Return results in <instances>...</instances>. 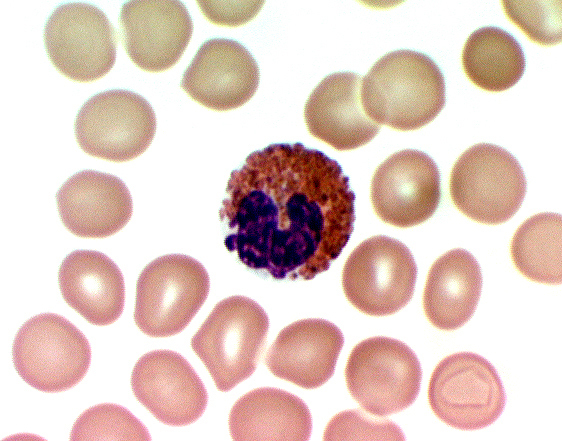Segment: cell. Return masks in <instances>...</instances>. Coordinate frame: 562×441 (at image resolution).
Here are the masks:
<instances>
[{"instance_id": "obj_1", "label": "cell", "mask_w": 562, "mask_h": 441, "mask_svg": "<svg viewBox=\"0 0 562 441\" xmlns=\"http://www.w3.org/2000/svg\"><path fill=\"white\" fill-rule=\"evenodd\" d=\"M354 201L337 161L300 143L269 145L231 173L220 210L225 247L274 279H313L346 246Z\"/></svg>"}, {"instance_id": "obj_2", "label": "cell", "mask_w": 562, "mask_h": 441, "mask_svg": "<svg viewBox=\"0 0 562 441\" xmlns=\"http://www.w3.org/2000/svg\"><path fill=\"white\" fill-rule=\"evenodd\" d=\"M366 115L379 125L399 131L430 123L445 105V82L427 55L396 50L382 56L361 80Z\"/></svg>"}, {"instance_id": "obj_3", "label": "cell", "mask_w": 562, "mask_h": 441, "mask_svg": "<svg viewBox=\"0 0 562 441\" xmlns=\"http://www.w3.org/2000/svg\"><path fill=\"white\" fill-rule=\"evenodd\" d=\"M268 328L266 312L248 297L231 296L213 308L191 347L219 391H230L254 373Z\"/></svg>"}, {"instance_id": "obj_4", "label": "cell", "mask_w": 562, "mask_h": 441, "mask_svg": "<svg viewBox=\"0 0 562 441\" xmlns=\"http://www.w3.org/2000/svg\"><path fill=\"white\" fill-rule=\"evenodd\" d=\"M209 275L196 259L183 254L156 258L140 273L134 321L150 337L180 333L204 304Z\"/></svg>"}, {"instance_id": "obj_5", "label": "cell", "mask_w": 562, "mask_h": 441, "mask_svg": "<svg viewBox=\"0 0 562 441\" xmlns=\"http://www.w3.org/2000/svg\"><path fill=\"white\" fill-rule=\"evenodd\" d=\"M449 187L452 202L461 213L476 222L497 225L519 210L526 194V178L510 152L479 143L455 162Z\"/></svg>"}, {"instance_id": "obj_6", "label": "cell", "mask_w": 562, "mask_h": 441, "mask_svg": "<svg viewBox=\"0 0 562 441\" xmlns=\"http://www.w3.org/2000/svg\"><path fill=\"white\" fill-rule=\"evenodd\" d=\"M12 359L19 376L42 392H62L78 384L91 362L84 334L64 317L43 313L17 332Z\"/></svg>"}, {"instance_id": "obj_7", "label": "cell", "mask_w": 562, "mask_h": 441, "mask_svg": "<svg viewBox=\"0 0 562 441\" xmlns=\"http://www.w3.org/2000/svg\"><path fill=\"white\" fill-rule=\"evenodd\" d=\"M422 371L403 342L383 336L358 343L345 368L347 388L368 414L385 417L409 407L420 390Z\"/></svg>"}, {"instance_id": "obj_8", "label": "cell", "mask_w": 562, "mask_h": 441, "mask_svg": "<svg viewBox=\"0 0 562 441\" xmlns=\"http://www.w3.org/2000/svg\"><path fill=\"white\" fill-rule=\"evenodd\" d=\"M417 266L400 241L378 235L361 242L347 258L342 287L347 300L369 316L392 315L411 300Z\"/></svg>"}, {"instance_id": "obj_9", "label": "cell", "mask_w": 562, "mask_h": 441, "mask_svg": "<svg viewBox=\"0 0 562 441\" xmlns=\"http://www.w3.org/2000/svg\"><path fill=\"white\" fill-rule=\"evenodd\" d=\"M433 413L461 430L482 429L501 415L506 395L499 375L485 358L459 352L434 369L428 388Z\"/></svg>"}, {"instance_id": "obj_10", "label": "cell", "mask_w": 562, "mask_h": 441, "mask_svg": "<svg viewBox=\"0 0 562 441\" xmlns=\"http://www.w3.org/2000/svg\"><path fill=\"white\" fill-rule=\"evenodd\" d=\"M156 131L152 106L141 95L114 89L87 100L75 120L81 149L100 159L125 162L141 155Z\"/></svg>"}, {"instance_id": "obj_11", "label": "cell", "mask_w": 562, "mask_h": 441, "mask_svg": "<svg viewBox=\"0 0 562 441\" xmlns=\"http://www.w3.org/2000/svg\"><path fill=\"white\" fill-rule=\"evenodd\" d=\"M43 36L50 61L71 80L95 81L115 63V28L94 5L84 2L60 5L47 20Z\"/></svg>"}, {"instance_id": "obj_12", "label": "cell", "mask_w": 562, "mask_h": 441, "mask_svg": "<svg viewBox=\"0 0 562 441\" xmlns=\"http://www.w3.org/2000/svg\"><path fill=\"white\" fill-rule=\"evenodd\" d=\"M370 189L373 209L383 222L399 228L416 226L440 203L439 169L426 153L404 149L378 166Z\"/></svg>"}, {"instance_id": "obj_13", "label": "cell", "mask_w": 562, "mask_h": 441, "mask_svg": "<svg viewBox=\"0 0 562 441\" xmlns=\"http://www.w3.org/2000/svg\"><path fill=\"white\" fill-rule=\"evenodd\" d=\"M122 42L131 61L148 72L174 66L192 36L193 23L177 0H131L119 16Z\"/></svg>"}, {"instance_id": "obj_14", "label": "cell", "mask_w": 562, "mask_h": 441, "mask_svg": "<svg viewBox=\"0 0 562 441\" xmlns=\"http://www.w3.org/2000/svg\"><path fill=\"white\" fill-rule=\"evenodd\" d=\"M131 387L136 399L160 422L194 423L204 413L206 388L188 361L171 350H155L135 364Z\"/></svg>"}, {"instance_id": "obj_15", "label": "cell", "mask_w": 562, "mask_h": 441, "mask_svg": "<svg viewBox=\"0 0 562 441\" xmlns=\"http://www.w3.org/2000/svg\"><path fill=\"white\" fill-rule=\"evenodd\" d=\"M259 79L258 65L242 44L213 38L198 49L183 74L181 88L209 109L228 111L252 98Z\"/></svg>"}, {"instance_id": "obj_16", "label": "cell", "mask_w": 562, "mask_h": 441, "mask_svg": "<svg viewBox=\"0 0 562 441\" xmlns=\"http://www.w3.org/2000/svg\"><path fill=\"white\" fill-rule=\"evenodd\" d=\"M56 201L63 225L83 238H105L117 233L133 211L124 182L94 170L71 176L59 189Z\"/></svg>"}, {"instance_id": "obj_17", "label": "cell", "mask_w": 562, "mask_h": 441, "mask_svg": "<svg viewBox=\"0 0 562 441\" xmlns=\"http://www.w3.org/2000/svg\"><path fill=\"white\" fill-rule=\"evenodd\" d=\"M361 76L337 72L326 76L304 107L309 133L336 150L347 151L370 142L381 125L365 113L360 96Z\"/></svg>"}, {"instance_id": "obj_18", "label": "cell", "mask_w": 562, "mask_h": 441, "mask_svg": "<svg viewBox=\"0 0 562 441\" xmlns=\"http://www.w3.org/2000/svg\"><path fill=\"white\" fill-rule=\"evenodd\" d=\"M343 343V334L333 323L298 320L279 332L267 351L266 365L280 379L315 389L332 377Z\"/></svg>"}, {"instance_id": "obj_19", "label": "cell", "mask_w": 562, "mask_h": 441, "mask_svg": "<svg viewBox=\"0 0 562 441\" xmlns=\"http://www.w3.org/2000/svg\"><path fill=\"white\" fill-rule=\"evenodd\" d=\"M58 281L65 302L93 325L112 324L123 312V275L101 252L76 250L70 253L61 263Z\"/></svg>"}, {"instance_id": "obj_20", "label": "cell", "mask_w": 562, "mask_h": 441, "mask_svg": "<svg viewBox=\"0 0 562 441\" xmlns=\"http://www.w3.org/2000/svg\"><path fill=\"white\" fill-rule=\"evenodd\" d=\"M482 289V274L468 251L452 249L431 266L423 293L427 319L441 330H455L474 314Z\"/></svg>"}, {"instance_id": "obj_21", "label": "cell", "mask_w": 562, "mask_h": 441, "mask_svg": "<svg viewBox=\"0 0 562 441\" xmlns=\"http://www.w3.org/2000/svg\"><path fill=\"white\" fill-rule=\"evenodd\" d=\"M312 418L307 405L281 389H254L239 398L229 415L231 438L241 440H308Z\"/></svg>"}, {"instance_id": "obj_22", "label": "cell", "mask_w": 562, "mask_h": 441, "mask_svg": "<svg viewBox=\"0 0 562 441\" xmlns=\"http://www.w3.org/2000/svg\"><path fill=\"white\" fill-rule=\"evenodd\" d=\"M466 76L477 87L500 92L515 85L525 69L518 41L498 27H482L467 39L462 50Z\"/></svg>"}, {"instance_id": "obj_23", "label": "cell", "mask_w": 562, "mask_h": 441, "mask_svg": "<svg viewBox=\"0 0 562 441\" xmlns=\"http://www.w3.org/2000/svg\"><path fill=\"white\" fill-rule=\"evenodd\" d=\"M561 222L559 214L540 213L516 230L510 245L511 258L526 278L543 284L561 283Z\"/></svg>"}, {"instance_id": "obj_24", "label": "cell", "mask_w": 562, "mask_h": 441, "mask_svg": "<svg viewBox=\"0 0 562 441\" xmlns=\"http://www.w3.org/2000/svg\"><path fill=\"white\" fill-rule=\"evenodd\" d=\"M70 440H151L142 422L116 404H99L84 411L73 425Z\"/></svg>"}, {"instance_id": "obj_25", "label": "cell", "mask_w": 562, "mask_h": 441, "mask_svg": "<svg viewBox=\"0 0 562 441\" xmlns=\"http://www.w3.org/2000/svg\"><path fill=\"white\" fill-rule=\"evenodd\" d=\"M502 6L509 20L534 43L561 42V1H503Z\"/></svg>"}, {"instance_id": "obj_26", "label": "cell", "mask_w": 562, "mask_h": 441, "mask_svg": "<svg viewBox=\"0 0 562 441\" xmlns=\"http://www.w3.org/2000/svg\"><path fill=\"white\" fill-rule=\"evenodd\" d=\"M371 415V414H370ZM360 410L335 415L324 431V440H404L400 428L389 420L378 419Z\"/></svg>"}, {"instance_id": "obj_27", "label": "cell", "mask_w": 562, "mask_h": 441, "mask_svg": "<svg viewBox=\"0 0 562 441\" xmlns=\"http://www.w3.org/2000/svg\"><path fill=\"white\" fill-rule=\"evenodd\" d=\"M197 4L211 23L236 27L253 19L264 1H197Z\"/></svg>"}]
</instances>
